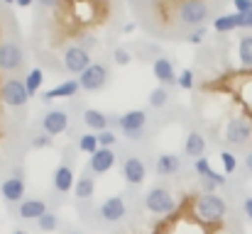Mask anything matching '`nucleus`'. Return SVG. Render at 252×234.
Segmentation results:
<instances>
[{"mask_svg": "<svg viewBox=\"0 0 252 234\" xmlns=\"http://www.w3.org/2000/svg\"><path fill=\"white\" fill-rule=\"evenodd\" d=\"M37 2H39L42 7H57V5H59V0H37Z\"/></svg>", "mask_w": 252, "mask_h": 234, "instance_id": "41", "label": "nucleus"}, {"mask_svg": "<svg viewBox=\"0 0 252 234\" xmlns=\"http://www.w3.org/2000/svg\"><path fill=\"white\" fill-rule=\"evenodd\" d=\"M81 122L91 132H103L110 127V115H105L103 110H95V107H86L81 112Z\"/></svg>", "mask_w": 252, "mask_h": 234, "instance_id": "22", "label": "nucleus"}, {"mask_svg": "<svg viewBox=\"0 0 252 234\" xmlns=\"http://www.w3.org/2000/svg\"><path fill=\"white\" fill-rule=\"evenodd\" d=\"M42 83H44V71H42V69H32V71L25 76V85H27V93H30V98H34V95L39 93Z\"/></svg>", "mask_w": 252, "mask_h": 234, "instance_id": "28", "label": "nucleus"}, {"mask_svg": "<svg viewBox=\"0 0 252 234\" xmlns=\"http://www.w3.org/2000/svg\"><path fill=\"white\" fill-rule=\"evenodd\" d=\"M52 144H54V137L47 134V132H42V130L32 137V149H49Z\"/></svg>", "mask_w": 252, "mask_h": 234, "instance_id": "31", "label": "nucleus"}, {"mask_svg": "<svg viewBox=\"0 0 252 234\" xmlns=\"http://www.w3.org/2000/svg\"><path fill=\"white\" fill-rule=\"evenodd\" d=\"M76 47H81L84 52H88V54H91V52L98 47V39H95L93 34H81V37L76 39Z\"/></svg>", "mask_w": 252, "mask_h": 234, "instance_id": "33", "label": "nucleus"}, {"mask_svg": "<svg viewBox=\"0 0 252 234\" xmlns=\"http://www.w3.org/2000/svg\"><path fill=\"white\" fill-rule=\"evenodd\" d=\"M32 2H34V0H17L15 5H17V7H30Z\"/></svg>", "mask_w": 252, "mask_h": 234, "instance_id": "42", "label": "nucleus"}, {"mask_svg": "<svg viewBox=\"0 0 252 234\" xmlns=\"http://www.w3.org/2000/svg\"><path fill=\"white\" fill-rule=\"evenodd\" d=\"M25 64V49L15 39L0 42V71L2 74H15Z\"/></svg>", "mask_w": 252, "mask_h": 234, "instance_id": "12", "label": "nucleus"}, {"mask_svg": "<svg viewBox=\"0 0 252 234\" xmlns=\"http://www.w3.org/2000/svg\"><path fill=\"white\" fill-rule=\"evenodd\" d=\"M147 171H150V166H147L145 156H140V154H125L123 156L120 176H123V181H125L130 188H140V185L145 183V178H147Z\"/></svg>", "mask_w": 252, "mask_h": 234, "instance_id": "7", "label": "nucleus"}, {"mask_svg": "<svg viewBox=\"0 0 252 234\" xmlns=\"http://www.w3.org/2000/svg\"><path fill=\"white\" fill-rule=\"evenodd\" d=\"M176 17L184 27H206V20L211 17V5L206 0H184L176 10Z\"/></svg>", "mask_w": 252, "mask_h": 234, "instance_id": "5", "label": "nucleus"}, {"mask_svg": "<svg viewBox=\"0 0 252 234\" xmlns=\"http://www.w3.org/2000/svg\"><path fill=\"white\" fill-rule=\"evenodd\" d=\"M206 32H208L206 27H196V29H191V32L186 34V42H189V44H201V42L206 39Z\"/></svg>", "mask_w": 252, "mask_h": 234, "instance_id": "35", "label": "nucleus"}, {"mask_svg": "<svg viewBox=\"0 0 252 234\" xmlns=\"http://www.w3.org/2000/svg\"><path fill=\"white\" fill-rule=\"evenodd\" d=\"M184 154H174V152H162L155 156V173L159 178H171L184 168Z\"/></svg>", "mask_w": 252, "mask_h": 234, "instance_id": "16", "label": "nucleus"}, {"mask_svg": "<svg viewBox=\"0 0 252 234\" xmlns=\"http://www.w3.org/2000/svg\"><path fill=\"white\" fill-rule=\"evenodd\" d=\"M243 212H245V217L252 222V195H248V198L243 200Z\"/></svg>", "mask_w": 252, "mask_h": 234, "instance_id": "38", "label": "nucleus"}, {"mask_svg": "<svg viewBox=\"0 0 252 234\" xmlns=\"http://www.w3.org/2000/svg\"><path fill=\"white\" fill-rule=\"evenodd\" d=\"M49 200L47 198H39V195H30L25 198L17 208H15V217L22 220V222H37L44 212H49Z\"/></svg>", "mask_w": 252, "mask_h": 234, "instance_id": "13", "label": "nucleus"}, {"mask_svg": "<svg viewBox=\"0 0 252 234\" xmlns=\"http://www.w3.org/2000/svg\"><path fill=\"white\" fill-rule=\"evenodd\" d=\"M113 61H115L118 66H127V64L132 61V54H130L125 47H115V49H113Z\"/></svg>", "mask_w": 252, "mask_h": 234, "instance_id": "32", "label": "nucleus"}, {"mask_svg": "<svg viewBox=\"0 0 252 234\" xmlns=\"http://www.w3.org/2000/svg\"><path fill=\"white\" fill-rule=\"evenodd\" d=\"M79 90H81L79 80H76V78H69V80L57 83L54 88L44 90V93H42V103H52V100H57V98H76Z\"/></svg>", "mask_w": 252, "mask_h": 234, "instance_id": "20", "label": "nucleus"}, {"mask_svg": "<svg viewBox=\"0 0 252 234\" xmlns=\"http://www.w3.org/2000/svg\"><path fill=\"white\" fill-rule=\"evenodd\" d=\"M181 90H191L193 88V71L191 69H184L181 74H179V83H176Z\"/></svg>", "mask_w": 252, "mask_h": 234, "instance_id": "34", "label": "nucleus"}, {"mask_svg": "<svg viewBox=\"0 0 252 234\" xmlns=\"http://www.w3.org/2000/svg\"><path fill=\"white\" fill-rule=\"evenodd\" d=\"M95 195V176L91 171H81V176H76V183H74V198L81 205H88Z\"/></svg>", "mask_w": 252, "mask_h": 234, "instance_id": "19", "label": "nucleus"}, {"mask_svg": "<svg viewBox=\"0 0 252 234\" xmlns=\"http://www.w3.org/2000/svg\"><path fill=\"white\" fill-rule=\"evenodd\" d=\"M125 215H127L125 195H110L108 200H103V203L95 208V225H100V227H110V225L123 222Z\"/></svg>", "mask_w": 252, "mask_h": 234, "instance_id": "6", "label": "nucleus"}, {"mask_svg": "<svg viewBox=\"0 0 252 234\" xmlns=\"http://www.w3.org/2000/svg\"><path fill=\"white\" fill-rule=\"evenodd\" d=\"M76 80H79L84 93H98V90H103L110 83V69L103 61H93Z\"/></svg>", "mask_w": 252, "mask_h": 234, "instance_id": "9", "label": "nucleus"}, {"mask_svg": "<svg viewBox=\"0 0 252 234\" xmlns=\"http://www.w3.org/2000/svg\"><path fill=\"white\" fill-rule=\"evenodd\" d=\"M252 139V125L243 117H233L225 127V142L230 147H243Z\"/></svg>", "mask_w": 252, "mask_h": 234, "instance_id": "15", "label": "nucleus"}, {"mask_svg": "<svg viewBox=\"0 0 252 234\" xmlns=\"http://www.w3.org/2000/svg\"><path fill=\"white\" fill-rule=\"evenodd\" d=\"M62 64H64V69H66L69 74L81 76L93 61H91V54H88V52H84V49H81V47H76V44H71V47H66V49H64Z\"/></svg>", "mask_w": 252, "mask_h": 234, "instance_id": "14", "label": "nucleus"}, {"mask_svg": "<svg viewBox=\"0 0 252 234\" xmlns=\"http://www.w3.org/2000/svg\"><path fill=\"white\" fill-rule=\"evenodd\" d=\"M62 234H86L84 230H79V227H71V225H64L62 227Z\"/></svg>", "mask_w": 252, "mask_h": 234, "instance_id": "40", "label": "nucleus"}, {"mask_svg": "<svg viewBox=\"0 0 252 234\" xmlns=\"http://www.w3.org/2000/svg\"><path fill=\"white\" fill-rule=\"evenodd\" d=\"M74 183H76L74 149H66V152H64V158H62L59 166L54 168V176H52V190H54V195L62 200L64 195L74 193Z\"/></svg>", "mask_w": 252, "mask_h": 234, "instance_id": "2", "label": "nucleus"}, {"mask_svg": "<svg viewBox=\"0 0 252 234\" xmlns=\"http://www.w3.org/2000/svg\"><path fill=\"white\" fill-rule=\"evenodd\" d=\"M34 227H37L42 234H52L62 227V222H59V215H57L54 210H49V212H44V215L34 222Z\"/></svg>", "mask_w": 252, "mask_h": 234, "instance_id": "24", "label": "nucleus"}, {"mask_svg": "<svg viewBox=\"0 0 252 234\" xmlns=\"http://www.w3.org/2000/svg\"><path fill=\"white\" fill-rule=\"evenodd\" d=\"M12 234H30V232H27V230H15Z\"/></svg>", "mask_w": 252, "mask_h": 234, "instance_id": "43", "label": "nucleus"}, {"mask_svg": "<svg viewBox=\"0 0 252 234\" xmlns=\"http://www.w3.org/2000/svg\"><path fill=\"white\" fill-rule=\"evenodd\" d=\"M152 71H155V78L159 80V85H164V88H171L179 83V74H176L171 59L162 56V54L152 59Z\"/></svg>", "mask_w": 252, "mask_h": 234, "instance_id": "18", "label": "nucleus"}, {"mask_svg": "<svg viewBox=\"0 0 252 234\" xmlns=\"http://www.w3.org/2000/svg\"><path fill=\"white\" fill-rule=\"evenodd\" d=\"M203 154H206V137H203V132L191 130L186 134V139H184V156L191 158V161H196V158H201Z\"/></svg>", "mask_w": 252, "mask_h": 234, "instance_id": "21", "label": "nucleus"}, {"mask_svg": "<svg viewBox=\"0 0 252 234\" xmlns=\"http://www.w3.org/2000/svg\"><path fill=\"white\" fill-rule=\"evenodd\" d=\"M145 210L152 215H169L176 210V200L171 195V190L164 185H155L145 193Z\"/></svg>", "mask_w": 252, "mask_h": 234, "instance_id": "8", "label": "nucleus"}, {"mask_svg": "<svg viewBox=\"0 0 252 234\" xmlns=\"http://www.w3.org/2000/svg\"><path fill=\"white\" fill-rule=\"evenodd\" d=\"M233 5H235V12L238 15L252 12V0H233Z\"/></svg>", "mask_w": 252, "mask_h": 234, "instance_id": "36", "label": "nucleus"}, {"mask_svg": "<svg viewBox=\"0 0 252 234\" xmlns=\"http://www.w3.org/2000/svg\"><path fill=\"white\" fill-rule=\"evenodd\" d=\"M220 163H223L225 176H230V173L238 171V156L233 154V152H220Z\"/></svg>", "mask_w": 252, "mask_h": 234, "instance_id": "30", "label": "nucleus"}, {"mask_svg": "<svg viewBox=\"0 0 252 234\" xmlns=\"http://www.w3.org/2000/svg\"><path fill=\"white\" fill-rule=\"evenodd\" d=\"M0 98L7 107H25L30 103V93L25 85V78H5L0 85Z\"/></svg>", "mask_w": 252, "mask_h": 234, "instance_id": "11", "label": "nucleus"}, {"mask_svg": "<svg viewBox=\"0 0 252 234\" xmlns=\"http://www.w3.org/2000/svg\"><path fill=\"white\" fill-rule=\"evenodd\" d=\"M196 215L201 222L206 225H218L225 220L228 215V203L218 195V193H203L198 200H196Z\"/></svg>", "mask_w": 252, "mask_h": 234, "instance_id": "4", "label": "nucleus"}, {"mask_svg": "<svg viewBox=\"0 0 252 234\" xmlns=\"http://www.w3.org/2000/svg\"><path fill=\"white\" fill-rule=\"evenodd\" d=\"M238 59H240L243 66L252 69V32L240 37V42H238Z\"/></svg>", "mask_w": 252, "mask_h": 234, "instance_id": "27", "label": "nucleus"}, {"mask_svg": "<svg viewBox=\"0 0 252 234\" xmlns=\"http://www.w3.org/2000/svg\"><path fill=\"white\" fill-rule=\"evenodd\" d=\"M27 195V178H25V168L22 166H15L0 183V198L5 205L10 208H17Z\"/></svg>", "mask_w": 252, "mask_h": 234, "instance_id": "3", "label": "nucleus"}, {"mask_svg": "<svg viewBox=\"0 0 252 234\" xmlns=\"http://www.w3.org/2000/svg\"><path fill=\"white\" fill-rule=\"evenodd\" d=\"M100 147H98V137H95V132H84V134H79L76 137V152H81V154H95Z\"/></svg>", "mask_w": 252, "mask_h": 234, "instance_id": "25", "label": "nucleus"}, {"mask_svg": "<svg viewBox=\"0 0 252 234\" xmlns=\"http://www.w3.org/2000/svg\"><path fill=\"white\" fill-rule=\"evenodd\" d=\"M115 163H118L115 149H98L95 154L88 156V166H86V171H91V173L98 178V176H105L108 171H113Z\"/></svg>", "mask_w": 252, "mask_h": 234, "instance_id": "17", "label": "nucleus"}, {"mask_svg": "<svg viewBox=\"0 0 252 234\" xmlns=\"http://www.w3.org/2000/svg\"><path fill=\"white\" fill-rule=\"evenodd\" d=\"M243 168H245V173H250L252 176V152L245 154V158H243Z\"/></svg>", "mask_w": 252, "mask_h": 234, "instance_id": "39", "label": "nucleus"}, {"mask_svg": "<svg viewBox=\"0 0 252 234\" xmlns=\"http://www.w3.org/2000/svg\"><path fill=\"white\" fill-rule=\"evenodd\" d=\"M169 103H171V93H169V88H164V85L152 88L150 95H147V105L155 107V110H164V107H169Z\"/></svg>", "mask_w": 252, "mask_h": 234, "instance_id": "23", "label": "nucleus"}, {"mask_svg": "<svg viewBox=\"0 0 252 234\" xmlns=\"http://www.w3.org/2000/svg\"><path fill=\"white\" fill-rule=\"evenodd\" d=\"M213 29H216L218 34H228V32H233V29H240V27H238V12L216 17V20H213Z\"/></svg>", "mask_w": 252, "mask_h": 234, "instance_id": "26", "label": "nucleus"}, {"mask_svg": "<svg viewBox=\"0 0 252 234\" xmlns=\"http://www.w3.org/2000/svg\"><path fill=\"white\" fill-rule=\"evenodd\" d=\"M110 125L118 127V132L127 139V142H142L147 139V130H150V115L147 110H127L123 115H115V120H110Z\"/></svg>", "mask_w": 252, "mask_h": 234, "instance_id": "1", "label": "nucleus"}, {"mask_svg": "<svg viewBox=\"0 0 252 234\" xmlns=\"http://www.w3.org/2000/svg\"><path fill=\"white\" fill-rule=\"evenodd\" d=\"M95 137H98V147H100V149H115V144H118V139H120L113 127H108V130H103V132H95Z\"/></svg>", "mask_w": 252, "mask_h": 234, "instance_id": "29", "label": "nucleus"}, {"mask_svg": "<svg viewBox=\"0 0 252 234\" xmlns=\"http://www.w3.org/2000/svg\"><path fill=\"white\" fill-rule=\"evenodd\" d=\"M69 122H71V112L66 107H49L39 117V130L52 137H59L69 130Z\"/></svg>", "mask_w": 252, "mask_h": 234, "instance_id": "10", "label": "nucleus"}, {"mask_svg": "<svg viewBox=\"0 0 252 234\" xmlns=\"http://www.w3.org/2000/svg\"><path fill=\"white\" fill-rule=\"evenodd\" d=\"M2 2H7V5H12V2H17V0H2Z\"/></svg>", "mask_w": 252, "mask_h": 234, "instance_id": "44", "label": "nucleus"}, {"mask_svg": "<svg viewBox=\"0 0 252 234\" xmlns=\"http://www.w3.org/2000/svg\"><path fill=\"white\" fill-rule=\"evenodd\" d=\"M238 27H240V29H248V32H252V12L238 15Z\"/></svg>", "mask_w": 252, "mask_h": 234, "instance_id": "37", "label": "nucleus"}]
</instances>
